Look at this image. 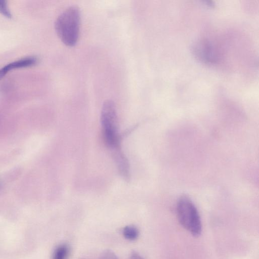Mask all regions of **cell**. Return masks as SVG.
<instances>
[{
  "instance_id": "cell-8",
  "label": "cell",
  "mask_w": 259,
  "mask_h": 259,
  "mask_svg": "<svg viewBox=\"0 0 259 259\" xmlns=\"http://www.w3.org/2000/svg\"><path fill=\"white\" fill-rule=\"evenodd\" d=\"M122 234L124 237L130 241L136 240L139 236V229L134 225H128L123 228Z\"/></svg>"
},
{
  "instance_id": "cell-1",
  "label": "cell",
  "mask_w": 259,
  "mask_h": 259,
  "mask_svg": "<svg viewBox=\"0 0 259 259\" xmlns=\"http://www.w3.org/2000/svg\"><path fill=\"white\" fill-rule=\"evenodd\" d=\"M81 14L78 7L66 8L56 20L55 29L61 41L68 47L74 46L78 39Z\"/></svg>"
},
{
  "instance_id": "cell-11",
  "label": "cell",
  "mask_w": 259,
  "mask_h": 259,
  "mask_svg": "<svg viewBox=\"0 0 259 259\" xmlns=\"http://www.w3.org/2000/svg\"><path fill=\"white\" fill-rule=\"evenodd\" d=\"M130 259H144L140 254L138 252L133 251L132 252Z\"/></svg>"
},
{
  "instance_id": "cell-3",
  "label": "cell",
  "mask_w": 259,
  "mask_h": 259,
  "mask_svg": "<svg viewBox=\"0 0 259 259\" xmlns=\"http://www.w3.org/2000/svg\"><path fill=\"white\" fill-rule=\"evenodd\" d=\"M176 211L182 226L194 237L199 236L202 232L201 219L191 200L186 196L181 197L177 202Z\"/></svg>"
},
{
  "instance_id": "cell-2",
  "label": "cell",
  "mask_w": 259,
  "mask_h": 259,
  "mask_svg": "<svg viewBox=\"0 0 259 259\" xmlns=\"http://www.w3.org/2000/svg\"><path fill=\"white\" fill-rule=\"evenodd\" d=\"M101 122L105 143L111 150L120 146L116 106L112 100L105 101L101 112Z\"/></svg>"
},
{
  "instance_id": "cell-9",
  "label": "cell",
  "mask_w": 259,
  "mask_h": 259,
  "mask_svg": "<svg viewBox=\"0 0 259 259\" xmlns=\"http://www.w3.org/2000/svg\"><path fill=\"white\" fill-rule=\"evenodd\" d=\"M0 13L8 18L12 17V14L6 1L0 0Z\"/></svg>"
},
{
  "instance_id": "cell-4",
  "label": "cell",
  "mask_w": 259,
  "mask_h": 259,
  "mask_svg": "<svg viewBox=\"0 0 259 259\" xmlns=\"http://www.w3.org/2000/svg\"><path fill=\"white\" fill-rule=\"evenodd\" d=\"M192 53L200 61L205 64H212L217 61V54L213 45L209 40L201 39L192 46Z\"/></svg>"
},
{
  "instance_id": "cell-6",
  "label": "cell",
  "mask_w": 259,
  "mask_h": 259,
  "mask_svg": "<svg viewBox=\"0 0 259 259\" xmlns=\"http://www.w3.org/2000/svg\"><path fill=\"white\" fill-rule=\"evenodd\" d=\"M113 152L114 160L121 176L128 180L130 177V165L127 159L124 155L120 147L112 150Z\"/></svg>"
},
{
  "instance_id": "cell-5",
  "label": "cell",
  "mask_w": 259,
  "mask_h": 259,
  "mask_svg": "<svg viewBox=\"0 0 259 259\" xmlns=\"http://www.w3.org/2000/svg\"><path fill=\"white\" fill-rule=\"evenodd\" d=\"M37 61L36 57H28L10 63L0 69V79L12 70L31 66L36 64Z\"/></svg>"
},
{
  "instance_id": "cell-7",
  "label": "cell",
  "mask_w": 259,
  "mask_h": 259,
  "mask_svg": "<svg viewBox=\"0 0 259 259\" xmlns=\"http://www.w3.org/2000/svg\"><path fill=\"white\" fill-rule=\"evenodd\" d=\"M70 252V248L67 244H61L55 249L52 259H67Z\"/></svg>"
},
{
  "instance_id": "cell-10",
  "label": "cell",
  "mask_w": 259,
  "mask_h": 259,
  "mask_svg": "<svg viewBox=\"0 0 259 259\" xmlns=\"http://www.w3.org/2000/svg\"><path fill=\"white\" fill-rule=\"evenodd\" d=\"M99 259H118L116 254L110 250H106L102 252Z\"/></svg>"
}]
</instances>
